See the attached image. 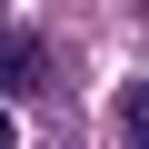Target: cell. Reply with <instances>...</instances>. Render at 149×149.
<instances>
[{"label": "cell", "instance_id": "cell-1", "mask_svg": "<svg viewBox=\"0 0 149 149\" xmlns=\"http://www.w3.org/2000/svg\"><path fill=\"white\" fill-rule=\"evenodd\" d=\"M50 80V50H40V30H0V100H30Z\"/></svg>", "mask_w": 149, "mask_h": 149}, {"label": "cell", "instance_id": "cell-2", "mask_svg": "<svg viewBox=\"0 0 149 149\" xmlns=\"http://www.w3.org/2000/svg\"><path fill=\"white\" fill-rule=\"evenodd\" d=\"M119 129H129V139H139V149H149V80H139V90H129V100H119Z\"/></svg>", "mask_w": 149, "mask_h": 149}]
</instances>
